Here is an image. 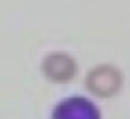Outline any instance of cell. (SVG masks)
<instances>
[{
  "mask_svg": "<svg viewBox=\"0 0 130 119\" xmlns=\"http://www.w3.org/2000/svg\"><path fill=\"white\" fill-rule=\"evenodd\" d=\"M124 84V74L113 63H98L87 71L84 77V87L91 95L101 99H109L122 91Z\"/></svg>",
  "mask_w": 130,
  "mask_h": 119,
  "instance_id": "1",
  "label": "cell"
},
{
  "mask_svg": "<svg viewBox=\"0 0 130 119\" xmlns=\"http://www.w3.org/2000/svg\"><path fill=\"white\" fill-rule=\"evenodd\" d=\"M51 119H102V113L88 97L69 95L55 105Z\"/></svg>",
  "mask_w": 130,
  "mask_h": 119,
  "instance_id": "3",
  "label": "cell"
},
{
  "mask_svg": "<svg viewBox=\"0 0 130 119\" xmlns=\"http://www.w3.org/2000/svg\"><path fill=\"white\" fill-rule=\"evenodd\" d=\"M78 71L77 59L64 51H52L41 60V73L52 84H69L77 77Z\"/></svg>",
  "mask_w": 130,
  "mask_h": 119,
  "instance_id": "2",
  "label": "cell"
}]
</instances>
